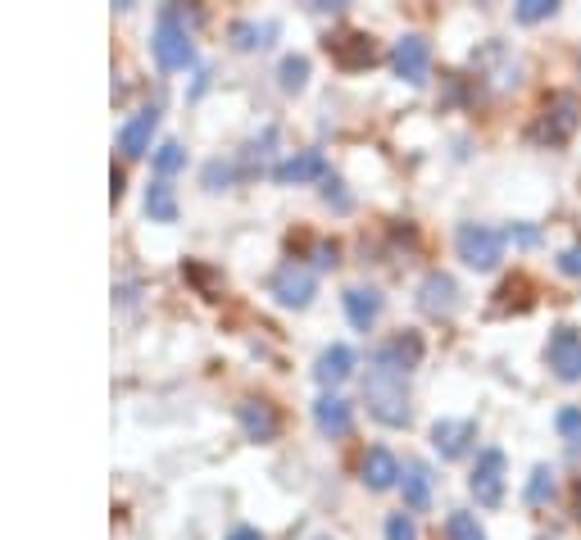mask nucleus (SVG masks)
I'll return each instance as SVG.
<instances>
[{"instance_id":"1","label":"nucleus","mask_w":581,"mask_h":540,"mask_svg":"<svg viewBox=\"0 0 581 540\" xmlns=\"http://www.w3.org/2000/svg\"><path fill=\"white\" fill-rule=\"evenodd\" d=\"M364 400L368 413L386 427H404L409 423V391H404V373L395 364H386L382 354H373V368H368L364 382Z\"/></svg>"},{"instance_id":"2","label":"nucleus","mask_w":581,"mask_h":540,"mask_svg":"<svg viewBox=\"0 0 581 540\" xmlns=\"http://www.w3.org/2000/svg\"><path fill=\"white\" fill-rule=\"evenodd\" d=\"M581 123V105L572 91H554L550 100L541 105V118H536L532 128V141H541V146H568L572 132H577Z\"/></svg>"},{"instance_id":"3","label":"nucleus","mask_w":581,"mask_h":540,"mask_svg":"<svg viewBox=\"0 0 581 540\" xmlns=\"http://www.w3.org/2000/svg\"><path fill=\"white\" fill-rule=\"evenodd\" d=\"M454 250H459V259L468 268L491 273V268L504 259V236L495 232V227H486V223H463L459 232H454Z\"/></svg>"},{"instance_id":"4","label":"nucleus","mask_w":581,"mask_h":540,"mask_svg":"<svg viewBox=\"0 0 581 540\" xmlns=\"http://www.w3.org/2000/svg\"><path fill=\"white\" fill-rule=\"evenodd\" d=\"M155 59L164 64V69H187V64H196V46H191L187 28L178 23V14L164 10L159 14V28H155Z\"/></svg>"},{"instance_id":"5","label":"nucleus","mask_w":581,"mask_h":540,"mask_svg":"<svg viewBox=\"0 0 581 540\" xmlns=\"http://www.w3.org/2000/svg\"><path fill=\"white\" fill-rule=\"evenodd\" d=\"M504 472H509L504 450H482V454H477V468H473V477H468V486H473V495H477L482 509H500V504H504Z\"/></svg>"},{"instance_id":"6","label":"nucleus","mask_w":581,"mask_h":540,"mask_svg":"<svg viewBox=\"0 0 581 540\" xmlns=\"http://www.w3.org/2000/svg\"><path fill=\"white\" fill-rule=\"evenodd\" d=\"M545 359H550L559 382H581V332L577 327H568V323L554 327L550 345H545Z\"/></svg>"},{"instance_id":"7","label":"nucleus","mask_w":581,"mask_h":540,"mask_svg":"<svg viewBox=\"0 0 581 540\" xmlns=\"http://www.w3.org/2000/svg\"><path fill=\"white\" fill-rule=\"evenodd\" d=\"M418 309L427 318H450L459 309V282L450 273H427L418 286Z\"/></svg>"},{"instance_id":"8","label":"nucleus","mask_w":581,"mask_h":540,"mask_svg":"<svg viewBox=\"0 0 581 540\" xmlns=\"http://www.w3.org/2000/svg\"><path fill=\"white\" fill-rule=\"evenodd\" d=\"M473 441H477V423H468V418H436L432 423V450L441 459H463Z\"/></svg>"},{"instance_id":"9","label":"nucleus","mask_w":581,"mask_h":540,"mask_svg":"<svg viewBox=\"0 0 581 540\" xmlns=\"http://www.w3.org/2000/svg\"><path fill=\"white\" fill-rule=\"evenodd\" d=\"M273 295L286 309H305L314 300V273L305 264H282L273 273Z\"/></svg>"},{"instance_id":"10","label":"nucleus","mask_w":581,"mask_h":540,"mask_svg":"<svg viewBox=\"0 0 581 540\" xmlns=\"http://www.w3.org/2000/svg\"><path fill=\"white\" fill-rule=\"evenodd\" d=\"M427 64H432V46L423 37H400L391 50V69L404 82H427Z\"/></svg>"},{"instance_id":"11","label":"nucleus","mask_w":581,"mask_h":540,"mask_svg":"<svg viewBox=\"0 0 581 540\" xmlns=\"http://www.w3.org/2000/svg\"><path fill=\"white\" fill-rule=\"evenodd\" d=\"M314 177H327L323 150H300V155L282 159L273 168V182H282V187H300V182H314Z\"/></svg>"},{"instance_id":"12","label":"nucleus","mask_w":581,"mask_h":540,"mask_svg":"<svg viewBox=\"0 0 581 540\" xmlns=\"http://www.w3.org/2000/svg\"><path fill=\"white\" fill-rule=\"evenodd\" d=\"M155 128H159V109H155V105L141 109V114H132L128 123H123V132H119V150H123L128 159L146 155V150H150V137H155Z\"/></svg>"},{"instance_id":"13","label":"nucleus","mask_w":581,"mask_h":540,"mask_svg":"<svg viewBox=\"0 0 581 540\" xmlns=\"http://www.w3.org/2000/svg\"><path fill=\"white\" fill-rule=\"evenodd\" d=\"M400 459H395L386 445H373V450L364 454V486L368 491H391V486H400Z\"/></svg>"},{"instance_id":"14","label":"nucleus","mask_w":581,"mask_h":540,"mask_svg":"<svg viewBox=\"0 0 581 540\" xmlns=\"http://www.w3.org/2000/svg\"><path fill=\"white\" fill-rule=\"evenodd\" d=\"M327 50H332V59H336V64H345V69H364V64H373V55H377L373 37H364V32L327 37Z\"/></svg>"},{"instance_id":"15","label":"nucleus","mask_w":581,"mask_h":540,"mask_svg":"<svg viewBox=\"0 0 581 540\" xmlns=\"http://www.w3.org/2000/svg\"><path fill=\"white\" fill-rule=\"evenodd\" d=\"M237 418H241V432H246L250 441H273L277 427H282V418H277V409L268 400H246L237 409Z\"/></svg>"},{"instance_id":"16","label":"nucleus","mask_w":581,"mask_h":540,"mask_svg":"<svg viewBox=\"0 0 581 540\" xmlns=\"http://www.w3.org/2000/svg\"><path fill=\"white\" fill-rule=\"evenodd\" d=\"M350 373H355V350H350V345H327V350L318 354V364H314L318 386H341Z\"/></svg>"},{"instance_id":"17","label":"nucleus","mask_w":581,"mask_h":540,"mask_svg":"<svg viewBox=\"0 0 581 540\" xmlns=\"http://www.w3.org/2000/svg\"><path fill=\"white\" fill-rule=\"evenodd\" d=\"M345 314L359 332H373V323L382 318V295L373 286H355V291H345Z\"/></svg>"},{"instance_id":"18","label":"nucleus","mask_w":581,"mask_h":540,"mask_svg":"<svg viewBox=\"0 0 581 540\" xmlns=\"http://www.w3.org/2000/svg\"><path fill=\"white\" fill-rule=\"evenodd\" d=\"M400 491H404V509L423 513L427 504H432V472H427L423 463H404V472H400Z\"/></svg>"},{"instance_id":"19","label":"nucleus","mask_w":581,"mask_h":540,"mask_svg":"<svg viewBox=\"0 0 581 540\" xmlns=\"http://www.w3.org/2000/svg\"><path fill=\"white\" fill-rule=\"evenodd\" d=\"M314 423L323 436H345L350 423H355V413H350V404H345L341 395H323V400L314 404Z\"/></svg>"},{"instance_id":"20","label":"nucleus","mask_w":581,"mask_h":540,"mask_svg":"<svg viewBox=\"0 0 581 540\" xmlns=\"http://www.w3.org/2000/svg\"><path fill=\"white\" fill-rule=\"evenodd\" d=\"M377 354H382L386 364H395L404 377H409V368H418V364H423V341H418L414 332H404V336H395V341H386Z\"/></svg>"},{"instance_id":"21","label":"nucleus","mask_w":581,"mask_h":540,"mask_svg":"<svg viewBox=\"0 0 581 540\" xmlns=\"http://www.w3.org/2000/svg\"><path fill=\"white\" fill-rule=\"evenodd\" d=\"M146 214L150 223H178V196H173V187H168L164 177L146 187Z\"/></svg>"},{"instance_id":"22","label":"nucleus","mask_w":581,"mask_h":540,"mask_svg":"<svg viewBox=\"0 0 581 540\" xmlns=\"http://www.w3.org/2000/svg\"><path fill=\"white\" fill-rule=\"evenodd\" d=\"M182 164H187V150H182V141H164V146L155 150V173H159V177L178 173Z\"/></svg>"},{"instance_id":"23","label":"nucleus","mask_w":581,"mask_h":540,"mask_svg":"<svg viewBox=\"0 0 581 540\" xmlns=\"http://www.w3.org/2000/svg\"><path fill=\"white\" fill-rule=\"evenodd\" d=\"M277 73H282V91H300V87H305V78H309V59L305 55H286Z\"/></svg>"},{"instance_id":"24","label":"nucleus","mask_w":581,"mask_h":540,"mask_svg":"<svg viewBox=\"0 0 581 540\" xmlns=\"http://www.w3.org/2000/svg\"><path fill=\"white\" fill-rule=\"evenodd\" d=\"M445 531H450V540H486L482 522H477L473 513H450V522H445Z\"/></svg>"},{"instance_id":"25","label":"nucleus","mask_w":581,"mask_h":540,"mask_svg":"<svg viewBox=\"0 0 581 540\" xmlns=\"http://www.w3.org/2000/svg\"><path fill=\"white\" fill-rule=\"evenodd\" d=\"M545 500H554V472L541 463L532 472V482H527V504H545Z\"/></svg>"},{"instance_id":"26","label":"nucleus","mask_w":581,"mask_h":540,"mask_svg":"<svg viewBox=\"0 0 581 540\" xmlns=\"http://www.w3.org/2000/svg\"><path fill=\"white\" fill-rule=\"evenodd\" d=\"M554 10H559L554 0H522L518 10H513V19H518V23H541V19H554Z\"/></svg>"},{"instance_id":"27","label":"nucleus","mask_w":581,"mask_h":540,"mask_svg":"<svg viewBox=\"0 0 581 540\" xmlns=\"http://www.w3.org/2000/svg\"><path fill=\"white\" fill-rule=\"evenodd\" d=\"M386 540H418V527H414V518H409V513H391V518H386Z\"/></svg>"},{"instance_id":"28","label":"nucleus","mask_w":581,"mask_h":540,"mask_svg":"<svg viewBox=\"0 0 581 540\" xmlns=\"http://www.w3.org/2000/svg\"><path fill=\"white\" fill-rule=\"evenodd\" d=\"M268 32H273V28H255V23H237V28H232V37H237V46H241V50H255V46H264V41H259V37H268Z\"/></svg>"},{"instance_id":"29","label":"nucleus","mask_w":581,"mask_h":540,"mask_svg":"<svg viewBox=\"0 0 581 540\" xmlns=\"http://www.w3.org/2000/svg\"><path fill=\"white\" fill-rule=\"evenodd\" d=\"M559 432H563V441H572L581 450V409H563L559 413Z\"/></svg>"},{"instance_id":"30","label":"nucleus","mask_w":581,"mask_h":540,"mask_svg":"<svg viewBox=\"0 0 581 540\" xmlns=\"http://www.w3.org/2000/svg\"><path fill=\"white\" fill-rule=\"evenodd\" d=\"M227 182H232V164H223V159L205 164V187H209V191H223Z\"/></svg>"},{"instance_id":"31","label":"nucleus","mask_w":581,"mask_h":540,"mask_svg":"<svg viewBox=\"0 0 581 540\" xmlns=\"http://www.w3.org/2000/svg\"><path fill=\"white\" fill-rule=\"evenodd\" d=\"M559 273H568V277H581V246L563 250V255H559Z\"/></svg>"},{"instance_id":"32","label":"nucleus","mask_w":581,"mask_h":540,"mask_svg":"<svg viewBox=\"0 0 581 540\" xmlns=\"http://www.w3.org/2000/svg\"><path fill=\"white\" fill-rule=\"evenodd\" d=\"M323 200H327V205H336V209H350V196L341 191V182H327V187H323Z\"/></svg>"},{"instance_id":"33","label":"nucleus","mask_w":581,"mask_h":540,"mask_svg":"<svg viewBox=\"0 0 581 540\" xmlns=\"http://www.w3.org/2000/svg\"><path fill=\"white\" fill-rule=\"evenodd\" d=\"M513 241H518V246H536V227H513Z\"/></svg>"},{"instance_id":"34","label":"nucleus","mask_w":581,"mask_h":540,"mask_svg":"<svg viewBox=\"0 0 581 540\" xmlns=\"http://www.w3.org/2000/svg\"><path fill=\"white\" fill-rule=\"evenodd\" d=\"M227 540H264V536H259L255 527H237V531H232V536H227Z\"/></svg>"},{"instance_id":"35","label":"nucleus","mask_w":581,"mask_h":540,"mask_svg":"<svg viewBox=\"0 0 581 540\" xmlns=\"http://www.w3.org/2000/svg\"><path fill=\"white\" fill-rule=\"evenodd\" d=\"M572 509H577V518H581V482H577V491H572Z\"/></svg>"},{"instance_id":"36","label":"nucleus","mask_w":581,"mask_h":540,"mask_svg":"<svg viewBox=\"0 0 581 540\" xmlns=\"http://www.w3.org/2000/svg\"><path fill=\"white\" fill-rule=\"evenodd\" d=\"M541 540H545V536H541Z\"/></svg>"}]
</instances>
